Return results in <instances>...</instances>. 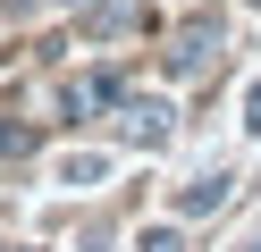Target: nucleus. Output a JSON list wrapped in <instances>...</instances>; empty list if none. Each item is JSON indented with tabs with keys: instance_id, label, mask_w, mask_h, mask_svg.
<instances>
[{
	"instance_id": "nucleus-12",
	"label": "nucleus",
	"mask_w": 261,
	"mask_h": 252,
	"mask_svg": "<svg viewBox=\"0 0 261 252\" xmlns=\"http://www.w3.org/2000/svg\"><path fill=\"white\" fill-rule=\"evenodd\" d=\"M253 9H261V0H253Z\"/></svg>"
},
{
	"instance_id": "nucleus-7",
	"label": "nucleus",
	"mask_w": 261,
	"mask_h": 252,
	"mask_svg": "<svg viewBox=\"0 0 261 252\" xmlns=\"http://www.w3.org/2000/svg\"><path fill=\"white\" fill-rule=\"evenodd\" d=\"M135 252H186V235H177V227H143V244Z\"/></svg>"
},
{
	"instance_id": "nucleus-4",
	"label": "nucleus",
	"mask_w": 261,
	"mask_h": 252,
	"mask_svg": "<svg viewBox=\"0 0 261 252\" xmlns=\"http://www.w3.org/2000/svg\"><path fill=\"white\" fill-rule=\"evenodd\" d=\"M227 202H236V177H227V168H202V177L177 185V218H219Z\"/></svg>"
},
{
	"instance_id": "nucleus-10",
	"label": "nucleus",
	"mask_w": 261,
	"mask_h": 252,
	"mask_svg": "<svg viewBox=\"0 0 261 252\" xmlns=\"http://www.w3.org/2000/svg\"><path fill=\"white\" fill-rule=\"evenodd\" d=\"M253 126H261V84H253Z\"/></svg>"
},
{
	"instance_id": "nucleus-5",
	"label": "nucleus",
	"mask_w": 261,
	"mask_h": 252,
	"mask_svg": "<svg viewBox=\"0 0 261 252\" xmlns=\"http://www.w3.org/2000/svg\"><path fill=\"white\" fill-rule=\"evenodd\" d=\"M59 101H68V118H93V109H110V101H126V84L118 76H76Z\"/></svg>"
},
{
	"instance_id": "nucleus-8",
	"label": "nucleus",
	"mask_w": 261,
	"mask_h": 252,
	"mask_svg": "<svg viewBox=\"0 0 261 252\" xmlns=\"http://www.w3.org/2000/svg\"><path fill=\"white\" fill-rule=\"evenodd\" d=\"M0 151H9V160H17V151H34V126H9V118H0Z\"/></svg>"
},
{
	"instance_id": "nucleus-9",
	"label": "nucleus",
	"mask_w": 261,
	"mask_h": 252,
	"mask_svg": "<svg viewBox=\"0 0 261 252\" xmlns=\"http://www.w3.org/2000/svg\"><path fill=\"white\" fill-rule=\"evenodd\" d=\"M34 9H51V0H0V17H34Z\"/></svg>"
},
{
	"instance_id": "nucleus-11",
	"label": "nucleus",
	"mask_w": 261,
	"mask_h": 252,
	"mask_svg": "<svg viewBox=\"0 0 261 252\" xmlns=\"http://www.w3.org/2000/svg\"><path fill=\"white\" fill-rule=\"evenodd\" d=\"M244 252H261V235H253V244H244Z\"/></svg>"
},
{
	"instance_id": "nucleus-2",
	"label": "nucleus",
	"mask_w": 261,
	"mask_h": 252,
	"mask_svg": "<svg viewBox=\"0 0 261 252\" xmlns=\"http://www.w3.org/2000/svg\"><path fill=\"white\" fill-rule=\"evenodd\" d=\"M76 25H85V42H118V34H143V25H152V0H85Z\"/></svg>"
},
{
	"instance_id": "nucleus-6",
	"label": "nucleus",
	"mask_w": 261,
	"mask_h": 252,
	"mask_svg": "<svg viewBox=\"0 0 261 252\" xmlns=\"http://www.w3.org/2000/svg\"><path fill=\"white\" fill-rule=\"evenodd\" d=\"M59 185H101V151H68L59 160Z\"/></svg>"
},
{
	"instance_id": "nucleus-1",
	"label": "nucleus",
	"mask_w": 261,
	"mask_h": 252,
	"mask_svg": "<svg viewBox=\"0 0 261 252\" xmlns=\"http://www.w3.org/2000/svg\"><path fill=\"white\" fill-rule=\"evenodd\" d=\"M219 50H227V25H219V9H194L186 25H177V42H169V76H211L219 67Z\"/></svg>"
},
{
	"instance_id": "nucleus-3",
	"label": "nucleus",
	"mask_w": 261,
	"mask_h": 252,
	"mask_svg": "<svg viewBox=\"0 0 261 252\" xmlns=\"http://www.w3.org/2000/svg\"><path fill=\"white\" fill-rule=\"evenodd\" d=\"M118 134H126L135 151H160V143L177 134V109H169V101H118Z\"/></svg>"
}]
</instances>
